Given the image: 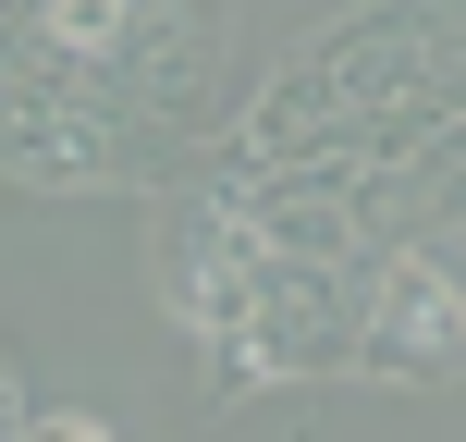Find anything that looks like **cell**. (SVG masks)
<instances>
[{
  "instance_id": "obj_1",
  "label": "cell",
  "mask_w": 466,
  "mask_h": 442,
  "mask_svg": "<svg viewBox=\"0 0 466 442\" xmlns=\"http://www.w3.org/2000/svg\"><path fill=\"white\" fill-rule=\"evenodd\" d=\"M369 356H380V369H454V356H466V295L430 271V258H393V271H380Z\"/></svg>"
},
{
  "instance_id": "obj_2",
  "label": "cell",
  "mask_w": 466,
  "mask_h": 442,
  "mask_svg": "<svg viewBox=\"0 0 466 442\" xmlns=\"http://www.w3.org/2000/svg\"><path fill=\"white\" fill-rule=\"evenodd\" d=\"M123 13H136V0H49V49L98 62V49H123Z\"/></svg>"
}]
</instances>
